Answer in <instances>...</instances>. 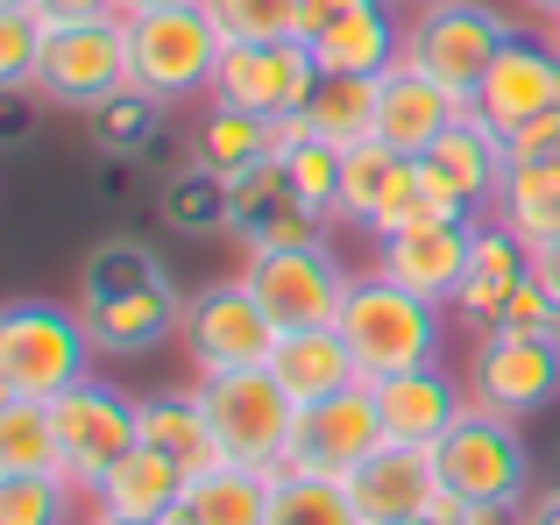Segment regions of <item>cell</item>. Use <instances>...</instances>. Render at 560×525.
Returning a JSON list of instances; mask_svg holds the SVG:
<instances>
[{
  "label": "cell",
  "instance_id": "6da1fadb",
  "mask_svg": "<svg viewBox=\"0 0 560 525\" xmlns=\"http://www.w3.org/2000/svg\"><path fill=\"white\" fill-rule=\"evenodd\" d=\"M71 305H79V319H85L100 355H150L185 319V299H178V284H171V270L156 262L150 242H128V235L100 242V249L79 262V299Z\"/></svg>",
  "mask_w": 560,
  "mask_h": 525
},
{
  "label": "cell",
  "instance_id": "7a4b0ae2",
  "mask_svg": "<svg viewBox=\"0 0 560 525\" xmlns=\"http://www.w3.org/2000/svg\"><path fill=\"white\" fill-rule=\"evenodd\" d=\"M341 341L355 348V370L383 384V376L397 370H425V362H440V348H447V305L440 299H419V291H405L397 277H355V291H348L341 305Z\"/></svg>",
  "mask_w": 560,
  "mask_h": 525
},
{
  "label": "cell",
  "instance_id": "3957f363",
  "mask_svg": "<svg viewBox=\"0 0 560 525\" xmlns=\"http://www.w3.org/2000/svg\"><path fill=\"white\" fill-rule=\"evenodd\" d=\"M93 334H85L79 305L50 299H14L0 313V398H43L57 405L71 384L93 376Z\"/></svg>",
  "mask_w": 560,
  "mask_h": 525
},
{
  "label": "cell",
  "instance_id": "277c9868",
  "mask_svg": "<svg viewBox=\"0 0 560 525\" xmlns=\"http://www.w3.org/2000/svg\"><path fill=\"white\" fill-rule=\"evenodd\" d=\"M220 57H228V36L213 28V14L199 0L128 14V85H142L164 107H185V100L213 93Z\"/></svg>",
  "mask_w": 560,
  "mask_h": 525
},
{
  "label": "cell",
  "instance_id": "5b68a950",
  "mask_svg": "<svg viewBox=\"0 0 560 525\" xmlns=\"http://www.w3.org/2000/svg\"><path fill=\"white\" fill-rule=\"evenodd\" d=\"M511 43V14H497L490 0H425L405 14V50L397 65L440 79L447 93L476 100L482 71L497 65V50Z\"/></svg>",
  "mask_w": 560,
  "mask_h": 525
},
{
  "label": "cell",
  "instance_id": "8992f818",
  "mask_svg": "<svg viewBox=\"0 0 560 525\" xmlns=\"http://www.w3.org/2000/svg\"><path fill=\"white\" fill-rule=\"evenodd\" d=\"M462 384H468V405L497 419H533L560 398V334H539V327H482L468 341V362H462Z\"/></svg>",
  "mask_w": 560,
  "mask_h": 525
},
{
  "label": "cell",
  "instance_id": "52a82bcc",
  "mask_svg": "<svg viewBox=\"0 0 560 525\" xmlns=\"http://www.w3.org/2000/svg\"><path fill=\"white\" fill-rule=\"evenodd\" d=\"M440 462V490L482 512V504H525L533 498V447H525L518 419H497L482 405H468L447 427V441L433 447Z\"/></svg>",
  "mask_w": 560,
  "mask_h": 525
},
{
  "label": "cell",
  "instance_id": "ba28073f",
  "mask_svg": "<svg viewBox=\"0 0 560 525\" xmlns=\"http://www.w3.org/2000/svg\"><path fill=\"white\" fill-rule=\"evenodd\" d=\"M191 390H199L206 419H213V441H220L228 462L284 469L291 427H299V398H291L270 370H220V376H199Z\"/></svg>",
  "mask_w": 560,
  "mask_h": 525
},
{
  "label": "cell",
  "instance_id": "9c48e42d",
  "mask_svg": "<svg viewBox=\"0 0 560 525\" xmlns=\"http://www.w3.org/2000/svg\"><path fill=\"white\" fill-rule=\"evenodd\" d=\"M277 341H284V327H277V319L262 313V299L242 284V270L185 299L178 348L191 355V376H220V370H270Z\"/></svg>",
  "mask_w": 560,
  "mask_h": 525
},
{
  "label": "cell",
  "instance_id": "30bf717a",
  "mask_svg": "<svg viewBox=\"0 0 560 525\" xmlns=\"http://www.w3.org/2000/svg\"><path fill=\"white\" fill-rule=\"evenodd\" d=\"M242 284L291 334V327H334L355 277L341 270V256L327 242H291V249H242Z\"/></svg>",
  "mask_w": 560,
  "mask_h": 525
},
{
  "label": "cell",
  "instance_id": "8fae6325",
  "mask_svg": "<svg viewBox=\"0 0 560 525\" xmlns=\"http://www.w3.org/2000/svg\"><path fill=\"white\" fill-rule=\"evenodd\" d=\"M319 79H327V71H319V57H313V43H305V36H284V43H228V57H220L213 93H206V100L277 121V114L313 107Z\"/></svg>",
  "mask_w": 560,
  "mask_h": 525
},
{
  "label": "cell",
  "instance_id": "7c38bea8",
  "mask_svg": "<svg viewBox=\"0 0 560 525\" xmlns=\"http://www.w3.org/2000/svg\"><path fill=\"white\" fill-rule=\"evenodd\" d=\"M128 85V14L121 22H65L43 36L36 100L50 107H100Z\"/></svg>",
  "mask_w": 560,
  "mask_h": 525
},
{
  "label": "cell",
  "instance_id": "4fadbf2b",
  "mask_svg": "<svg viewBox=\"0 0 560 525\" xmlns=\"http://www.w3.org/2000/svg\"><path fill=\"white\" fill-rule=\"evenodd\" d=\"M50 412H57V447H65V483H79V490H93L142 441V398L100 384V376L71 384Z\"/></svg>",
  "mask_w": 560,
  "mask_h": 525
},
{
  "label": "cell",
  "instance_id": "5bb4252c",
  "mask_svg": "<svg viewBox=\"0 0 560 525\" xmlns=\"http://www.w3.org/2000/svg\"><path fill=\"white\" fill-rule=\"evenodd\" d=\"M383 447V412H376V384H348L319 405H299L291 427V455L284 469H313V476H348L355 462H370Z\"/></svg>",
  "mask_w": 560,
  "mask_h": 525
},
{
  "label": "cell",
  "instance_id": "9a60e30c",
  "mask_svg": "<svg viewBox=\"0 0 560 525\" xmlns=\"http://www.w3.org/2000/svg\"><path fill=\"white\" fill-rule=\"evenodd\" d=\"M468 107H476L490 128H504V136L518 121H533V114L560 107V50H553V36L511 28V43L497 50V65L482 71V85H476Z\"/></svg>",
  "mask_w": 560,
  "mask_h": 525
},
{
  "label": "cell",
  "instance_id": "2e32d148",
  "mask_svg": "<svg viewBox=\"0 0 560 525\" xmlns=\"http://www.w3.org/2000/svg\"><path fill=\"white\" fill-rule=\"evenodd\" d=\"M319 213L299 207V192H291L284 164L277 156H262V164L234 171L228 178V235L242 242V249H291V242H327L319 235Z\"/></svg>",
  "mask_w": 560,
  "mask_h": 525
},
{
  "label": "cell",
  "instance_id": "e0dca14e",
  "mask_svg": "<svg viewBox=\"0 0 560 525\" xmlns=\"http://www.w3.org/2000/svg\"><path fill=\"white\" fill-rule=\"evenodd\" d=\"M376 412H383V441L397 447H440L447 441V427L468 412V384L462 376H447L440 362H425V370H397L376 384Z\"/></svg>",
  "mask_w": 560,
  "mask_h": 525
},
{
  "label": "cell",
  "instance_id": "ac0fdd59",
  "mask_svg": "<svg viewBox=\"0 0 560 525\" xmlns=\"http://www.w3.org/2000/svg\"><path fill=\"white\" fill-rule=\"evenodd\" d=\"M348 498H355V512L370 525H405L419 512H433L440 498V462L433 447H397L383 441L370 462H355L348 469Z\"/></svg>",
  "mask_w": 560,
  "mask_h": 525
},
{
  "label": "cell",
  "instance_id": "d6986e66",
  "mask_svg": "<svg viewBox=\"0 0 560 525\" xmlns=\"http://www.w3.org/2000/svg\"><path fill=\"white\" fill-rule=\"evenodd\" d=\"M468 249H476V221H425V228H405V235H383L376 242V270L397 277L405 291H419V299L454 305Z\"/></svg>",
  "mask_w": 560,
  "mask_h": 525
},
{
  "label": "cell",
  "instance_id": "ffe728a7",
  "mask_svg": "<svg viewBox=\"0 0 560 525\" xmlns=\"http://www.w3.org/2000/svg\"><path fill=\"white\" fill-rule=\"evenodd\" d=\"M462 114H468L462 93H447L440 79H425V71H411V65H390L376 79V136L405 156H425Z\"/></svg>",
  "mask_w": 560,
  "mask_h": 525
},
{
  "label": "cell",
  "instance_id": "44dd1931",
  "mask_svg": "<svg viewBox=\"0 0 560 525\" xmlns=\"http://www.w3.org/2000/svg\"><path fill=\"white\" fill-rule=\"evenodd\" d=\"M525 277H533V249H525L504 221L482 213V221H476V249H468V270H462V291H454L447 313L462 319V327H476V334L497 327L504 305H511V291H518Z\"/></svg>",
  "mask_w": 560,
  "mask_h": 525
},
{
  "label": "cell",
  "instance_id": "7402d4cb",
  "mask_svg": "<svg viewBox=\"0 0 560 525\" xmlns=\"http://www.w3.org/2000/svg\"><path fill=\"white\" fill-rule=\"evenodd\" d=\"M425 164H433L476 213H490L497 192H504V171H511V142H504V128H490L476 107H468L462 121L425 150Z\"/></svg>",
  "mask_w": 560,
  "mask_h": 525
},
{
  "label": "cell",
  "instance_id": "603a6c76",
  "mask_svg": "<svg viewBox=\"0 0 560 525\" xmlns=\"http://www.w3.org/2000/svg\"><path fill=\"white\" fill-rule=\"evenodd\" d=\"M397 50H405V14H397V0H362V8H348L341 22H327L313 36L319 71H362V79H383V71L397 65Z\"/></svg>",
  "mask_w": 560,
  "mask_h": 525
},
{
  "label": "cell",
  "instance_id": "cb8c5ba5",
  "mask_svg": "<svg viewBox=\"0 0 560 525\" xmlns=\"http://www.w3.org/2000/svg\"><path fill=\"white\" fill-rule=\"evenodd\" d=\"M178 498H185V469L136 441L93 490H85V512H100V518H164Z\"/></svg>",
  "mask_w": 560,
  "mask_h": 525
},
{
  "label": "cell",
  "instance_id": "d4e9b609",
  "mask_svg": "<svg viewBox=\"0 0 560 525\" xmlns=\"http://www.w3.org/2000/svg\"><path fill=\"white\" fill-rule=\"evenodd\" d=\"M270 376L299 405H319V398H334V390H348V384H370V376L355 370V348L341 341V327H291L284 341H277V355H270Z\"/></svg>",
  "mask_w": 560,
  "mask_h": 525
},
{
  "label": "cell",
  "instance_id": "484cf974",
  "mask_svg": "<svg viewBox=\"0 0 560 525\" xmlns=\"http://www.w3.org/2000/svg\"><path fill=\"white\" fill-rule=\"evenodd\" d=\"M142 447L171 455L185 476H206V469L228 462L213 441V419H206L199 390H156V398H142Z\"/></svg>",
  "mask_w": 560,
  "mask_h": 525
},
{
  "label": "cell",
  "instance_id": "4316f807",
  "mask_svg": "<svg viewBox=\"0 0 560 525\" xmlns=\"http://www.w3.org/2000/svg\"><path fill=\"white\" fill-rule=\"evenodd\" d=\"M270 483L277 469L220 462L206 476H185V512L191 525H270Z\"/></svg>",
  "mask_w": 560,
  "mask_h": 525
},
{
  "label": "cell",
  "instance_id": "83f0119b",
  "mask_svg": "<svg viewBox=\"0 0 560 525\" xmlns=\"http://www.w3.org/2000/svg\"><path fill=\"white\" fill-rule=\"evenodd\" d=\"M490 221H504L525 249H547L560 242V156H539V164H511L504 192H497Z\"/></svg>",
  "mask_w": 560,
  "mask_h": 525
},
{
  "label": "cell",
  "instance_id": "f1b7e54d",
  "mask_svg": "<svg viewBox=\"0 0 560 525\" xmlns=\"http://www.w3.org/2000/svg\"><path fill=\"white\" fill-rule=\"evenodd\" d=\"M262 156H270V121H262V114H242V107L206 100L199 128H191V164L213 171V178H234V171L262 164Z\"/></svg>",
  "mask_w": 560,
  "mask_h": 525
},
{
  "label": "cell",
  "instance_id": "f546056e",
  "mask_svg": "<svg viewBox=\"0 0 560 525\" xmlns=\"http://www.w3.org/2000/svg\"><path fill=\"white\" fill-rule=\"evenodd\" d=\"M0 476H65L57 412L43 398H0Z\"/></svg>",
  "mask_w": 560,
  "mask_h": 525
},
{
  "label": "cell",
  "instance_id": "4dcf8cb0",
  "mask_svg": "<svg viewBox=\"0 0 560 525\" xmlns=\"http://www.w3.org/2000/svg\"><path fill=\"white\" fill-rule=\"evenodd\" d=\"M270 525H370L348 498V476H313V469H277L270 483Z\"/></svg>",
  "mask_w": 560,
  "mask_h": 525
},
{
  "label": "cell",
  "instance_id": "1f68e13d",
  "mask_svg": "<svg viewBox=\"0 0 560 525\" xmlns=\"http://www.w3.org/2000/svg\"><path fill=\"white\" fill-rule=\"evenodd\" d=\"M305 114H313L319 142H334V150H355V142L376 136V79H362V71H327Z\"/></svg>",
  "mask_w": 560,
  "mask_h": 525
},
{
  "label": "cell",
  "instance_id": "d6a6232c",
  "mask_svg": "<svg viewBox=\"0 0 560 525\" xmlns=\"http://www.w3.org/2000/svg\"><path fill=\"white\" fill-rule=\"evenodd\" d=\"M85 128H93V142L107 156H136V150H150L156 128H164V100H150L142 85H121L114 100L85 107Z\"/></svg>",
  "mask_w": 560,
  "mask_h": 525
},
{
  "label": "cell",
  "instance_id": "836d02e7",
  "mask_svg": "<svg viewBox=\"0 0 560 525\" xmlns=\"http://www.w3.org/2000/svg\"><path fill=\"white\" fill-rule=\"evenodd\" d=\"M0 525H85V490L65 476H0Z\"/></svg>",
  "mask_w": 560,
  "mask_h": 525
},
{
  "label": "cell",
  "instance_id": "e575fe53",
  "mask_svg": "<svg viewBox=\"0 0 560 525\" xmlns=\"http://www.w3.org/2000/svg\"><path fill=\"white\" fill-rule=\"evenodd\" d=\"M164 221L185 228V235H228V178H213V171H178V178L164 185Z\"/></svg>",
  "mask_w": 560,
  "mask_h": 525
},
{
  "label": "cell",
  "instance_id": "d590c367",
  "mask_svg": "<svg viewBox=\"0 0 560 525\" xmlns=\"http://www.w3.org/2000/svg\"><path fill=\"white\" fill-rule=\"evenodd\" d=\"M284 164V178H291V192H299V207H313L319 221H334L341 213V150L334 142H299L291 156H277Z\"/></svg>",
  "mask_w": 560,
  "mask_h": 525
},
{
  "label": "cell",
  "instance_id": "8d00e7d4",
  "mask_svg": "<svg viewBox=\"0 0 560 525\" xmlns=\"http://www.w3.org/2000/svg\"><path fill=\"white\" fill-rule=\"evenodd\" d=\"M228 43H284L299 36V0H199Z\"/></svg>",
  "mask_w": 560,
  "mask_h": 525
},
{
  "label": "cell",
  "instance_id": "74e56055",
  "mask_svg": "<svg viewBox=\"0 0 560 525\" xmlns=\"http://www.w3.org/2000/svg\"><path fill=\"white\" fill-rule=\"evenodd\" d=\"M43 36H50V22L36 8H0V85L8 93H36Z\"/></svg>",
  "mask_w": 560,
  "mask_h": 525
},
{
  "label": "cell",
  "instance_id": "f35d334b",
  "mask_svg": "<svg viewBox=\"0 0 560 525\" xmlns=\"http://www.w3.org/2000/svg\"><path fill=\"white\" fill-rule=\"evenodd\" d=\"M504 142H511V164H539V156H560V107L533 114V121H518Z\"/></svg>",
  "mask_w": 560,
  "mask_h": 525
},
{
  "label": "cell",
  "instance_id": "ab89813d",
  "mask_svg": "<svg viewBox=\"0 0 560 525\" xmlns=\"http://www.w3.org/2000/svg\"><path fill=\"white\" fill-rule=\"evenodd\" d=\"M36 14L50 28H65V22H121V0H36Z\"/></svg>",
  "mask_w": 560,
  "mask_h": 525
},
{
  "label": "cell",
  "instance_id": "60d3db41",
  "mask_svg": "<svg viewBox=\"0 0 560 525\" xmlns=\"http://www.w3.org/2000/svg\"><path fill=\"white\" fill-rule=\"evenodd\" d=\"M319 136V128H313V114H277V121H270V156H291V150H299V142H313Z\"/></svg>",
  "mask_w": 560,
  "mask_h": 525
},
{
  "label": "cell",
  "instance_id": "b9f144b4",
  "mask_svg": "<svg viewBox=\"0 0 560 525\" xmlns=\"http://www.w3.org/2000/svg\"><path fill=\"white\" fill-rule=\"evenodd\" d=\"M348 8H362V0H299V36L313 43L319 28H327V22H341Z\"/></svg>",
  "mask_w": 560,
  "mask_h": 525
},
{
  "label": "cell",
  "instance_id": "7bdbcfd3",
  "mask_svg": "<svg viewBox=\"0 0 560 525\" xmlns=\"http://www.w3.org/2000/svg\"><path fill=\"white\" fill-rule=\"evenodd\" d=\"M518 525H560V490H539V498H525Z\"/></svg>",
  "mask_w": 560,
  "mask_h": 525
},
{
  "label": "cell",
  "instance_id": "ee69618b",
  "mask_svg": "<svg viewBox=\"0 0 560 525\" xmlns=\"http://www.w3.org/2000/svg\"><path fill=\"white\" fill-rule=\"evenodd\" d=\"M533 277L560 299V242H547V249H533Z\"/></svg>",
  "mask_w": 560,
  "mask_h": 525
},
{
  "label": "cell",
  "instance_id": "f6af8a7d",
  "mask_svg": "<svg viewBox=\"0 0 560 525\" xmlns=\"http://www.w3.org/2000/svg\"><path fill=\"white\" fill-rule=\"evenodd\" d=\"M518 8H525V14H539V22H553V14H560V0H518Z\"/></svg>",
  "mask_w": 560,
  "mask_h": 525
},
{
  "label": "cell",
  "instance_id": "bcb514c9",
  "mask_svg": "<svg viewBox=\"0 0 560 525\" xmlns=\"http://www.w3.org/2000/svg\"><path fill=\"white\" fill-rule=\"evenodd\" d=\"M156 525H191V512H185V498H178V504H171V512H164V518H156Z\"/></svg>",
  "mask_w": 560,
  "mask_h": 525
},
{
  "label": "cell",
  "instance_id": "7dc6e473",
  "mask_svg": "<svg viewBox=\"0 0 560 525\" xmlns=\"http://www.w3.org/2000/svg\"><path fill=\"white\" fill-rule=\"evenodd\" d=\"M85 525H156V518H100V512H85Z\"/></svg>",
  "mask_w": 560,
  "mask_h": 525
},
{
  "label": "cell",
  "instance_id": "c3c4849f",
  "mask_svg": "<svg viewBox=\"0 0 560 525\" xmlns=\"http://www.w3.org/2000/svg\"><path fill=\"white\" fill-rule=\"evenodd\" d=\"M128 14H142V8H178V0H121Z\"/></svg>",
  "mask_w": 560,
  "mask_h": 525
},
{
  "label": "cell",
  "instance_id": "681fc988",
  "mask_svg": "<svg viewBox=\"0 0 560 525\" xmlns=\"http://www.w3.org/2000/svg\"><path fill=\"white\" fill-rule=\"evenodd\" d=\"M405 525H462V518H440V512H419V518H405Z\"/></svg>",
  "mask_w": 560,
  "mask_h": 525
},
{
  "label": "cell",
  "instance_id": "f907efd6",
  "mask_svg": "<svg viewBox=\"0 0 560 525\" xmlns=\"http://www.w3.org/2000/svg\"><path fill=\"white\" fill-rule=\"evenodd\" d=\"M547 36H553V50H560V14H553V22H547Z\"/></svg>",
  "mask_w": 560,
  "mask_h": 525
},
{
  "label": "cell",
  "instance_id": "816d5d0a",
  "mask_svg": "<svg viewBox=\"0 0 560 525\" xmlns=\"http://www.w3.org/2000/svg\"><path fill=\"white\" fill-rule=\"evenodd\" d=\"M0 8H36V0H0Z\"/></svg>",
  "mask_w": 560,
  "mask_h": 525
},
{
  "label": "cell",
  "instance_id": "f5cc1de1",
  "mask_svg": "<svg viewBox=\"0 0 560 525\" xmlns=\"http://www.w3.org/2000/svg\"><path fill=\"white\" fill-rule=\"evenodd\" d=\"M405 8H425V0H405Z\"/></svg>",
  "mask_w": 560,
  "mask_h": 525
},
{
  "label": "cell",
  "instance_id": "db71d44e",
  "mask_svg": "<svg viewBox=\"0 0 560 525\" xmlns=\"http://www.w3.org/2000/svg\"><path fill=\"white\" fill-rule=\"evenodd\" d=\"M462 525H476V518H462Z\"/></svg>",
  "mask_w": 560,
  "mask_h": 525
}]
</instances>
